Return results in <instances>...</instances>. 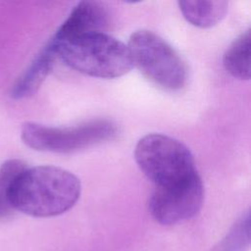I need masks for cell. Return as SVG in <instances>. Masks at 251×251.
<instances>
[{
  "label": "cell",
  "instance_id": "cell-1",
  "mask_svg": "<svg viewBox=\"0 0 251 251\" xmlns=\"http://www.w3.org/2000/svg\"><path fill=\"white\" fill-rule=\"evenodd\" d=\"M80 181L71 172L54 166L25 168L11 190L14 210L36 218L61 215L70 210L80 195Z\"/></svg>",
  "mask_w": 251,
  "mask_h": 251
},
{
  "label": "cell",
  "instance_id": "cell-2",
  "mask_svg": "<svg viewBox=\"0 0 251 251\" xmlns=\"http://www.w3.org/2000/svg\"><path fill=\"white\" fill-rule=\"evenodd\" d=\"M56 57L83 75L99 78H116L127 74L132 60L127 45L106 32H93L48 42Z\"/></svg>",
  "mask_w": 251,
  "mask_h": 251
},
{
  "label": "cell",
  "instance_id": "cell-3",
  "mask_svg": "<svg viewBox=\"0 0 251 251\" xmlns=\"http://www.w3.org/2000/svg\"><path fill=\"white\" fill-rule=\"evenodd\" d=\"M134 159L156 186L176 184L197 174L189 149L180 141L161 133L143 136L135 146Z\"/></svg>",
  "mask_w": 251,
  "mask_h": 251
},
{
  "label": "cell",
  "instance_id": "cell-4",
  "mask_svg": "<svg viewBox=\"0 0 251 251\" xmlns=\"http://www.w3.org/2000/svg\"><path fill=\"white\" fill-rule=\"evenodd\" d=\"M133 67L145 77L167 91H178L186 83V66L176 51L150 30H137L128 40Z\"/></svg>",
  "mask_w": 251,
  "mask_h": 251
},
{
  "label": "cell",
  "instance_id": "cell-5",
  "mask_svg": "<svg viewBox=\"0 0 251 251\" xmlns=\"http://www.w3.org/2000/svg\"><path fill=\"white\" fill-rule=\"evenodd\" d=\"M118 127L109 120H94L74 126H48L26 122L21 128L23 142L31 149L72 153L116 137Z\"/></svg>",
  "mask_w": 251,
  "mask_h": 251
},
{
  "label": "cell",
  "instance_id": "cell-6",
  "mask_svg": "<svg viewBox=\"0 0 251 251\" xmlns=\"http://www.w3.org/2000/svg\"><path fill=\"white\" fill-rule=\"evenodd\" d=\"M204 200L201 177H191L173 185L155 186L149 199L152 217L162 225H175L194 217Z\"/></svg>",
  "mask_w": 251,
  "mask_h": 251
},
{
  "label": "cell",
  "instance_id": "cell-7",
  "mask_svg": "<svg viewBox=\"0 0 251 251\" xmlns=\"http://www.w3.org/2000/svg\"><path fill=\"white\" fill-rule=\"evenodd\" d=\"M109 25V13L104 5L97 1H80L62 24L53 40L61 41L79 35L105 32Z\"/></svg>",
  "mask_w": 251,
  "mask_h": 251
},
{
  "label": "cell",
  "instance_id": "cell-8",
  "mask_svg": "<svg viewBox=\"0 0 251 251\" xmlns=\"http://www.w3.org/2000/svg\"><path fill=\"white\" fill-rule=\"evenodd\" d=\"M56 54L48 43L20 75L11 89V97L24 99L33 95L53 69Z\"/></svg>",
  "mask_w": 251,
  "mask_h": 251
},
{
  "label": "cell",
  "instance_id": "cell-9",
  "mask_svg": "<svg viewBox=\"0 0 251 251\" xmlns=\"http://www.w3.org/2000/svg\"><path fill=\"white\" fill-rule=\"evenodd\" d=\"M183 18L192 25L208 28L216 25L226 16L228 9L226 1H179Z\"/></svg>",
  "mask_w": 251,
  "mask_h": 251
},
{
  "label": "cell",
  "instance_id": "cell-10",
  "mask_svg": "<svg viewBox=\"0 0 251 251\" xmlns=\"http://www.w3.org/2000/svg\"><path fill=\"white\" fill-rule=\"evenodd\" d=\"M250 29H247L229 45L224 54L225 69L239 79L250 78Z\"/></svg>",
  "mask_w": 251,
  "mask_h": 251
},
{
  "label": "cell",
  "instance_id": "cell-11",
  "mask_svg": "<svg viewBox=\"0 0 251 251\" xmlns=\"http://www.w3.org/2000/svg\"><path fill=\"white\" fill-rule=\"evenodd\" d=\"M26 168L25 162L10 159L0 167V220L10 217L15 211L11 204V190L17 176Z\"/></svg>",
  "mask_w": 251,
  "mask_h": 251
}]
</instances>
